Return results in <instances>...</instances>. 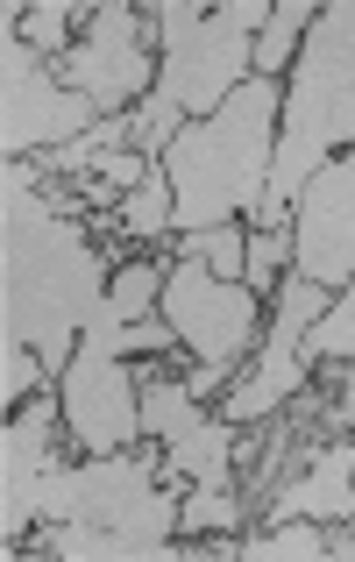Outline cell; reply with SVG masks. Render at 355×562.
Returning a JSON list of instances; mask_svg holds the SVG:
<instances>
[{
    "instance_id": "cell-18",
    "label": "cell",
    "mask_w": 355,
    "mask_h": 562,
    "mask_svg": "<svg viewBox=\"0 0 355 562\" xmlns=\"http://www.w3.org/2000/svg\"><path fill=\"white\" fill-rule=\"evenodd\" d=\"M122 228H128V235H142V243L171 235V179H164V165H150V179H142L136 192H128V206H122Z\"/></svg>"
},
{
    "instance_id": "cell-23",
    "label": "cell",
    "mask_w": 355,
    "mask_h": 562,
    "mask_svg": "<svg viewBox=\"0 0 355 562\" xmlns=\"http://www.w3.org/2000/svg\"><path fill=\"white\" fill-rule=\"evenodd\" d=\"M348 406H355V378H348Z\"/></svg>"
},
{
    "instance_id": "cell-9",
    "label": "cell",
    "mask_w": 355,
    "mask_h": 562,
    "mask_svg": "<svg viewBox=\"0 0 355 562\" xmlns=\"http://www.w3.org/2000/svg\"><path fill=\"white\" fill-rule=\"evenodd\" d=\"M57 79H65L79 100H93L100 122H114L136 93H157V57L142 50V22L122 8V0L93 8L85 43H71V50L57 57Z\"/></svg>"
},
{
    "instance_id": "cell-13",
    "label": "cell",
    "mask_w": 355,
    "mask_h": 562,
    "mask_svg": "<svg viewBox=\"0 0 355 562\" xmlns=\"http://www.w3.org/2000/svg\"><path fill=\"white\" fill-rule=\"evenodd\" d=\"M228 456H234V420H199V427H185V435L164 441V463L192 484H234Z\"/></svg>"
},
{
    "instance_id": "cell-15",
    "label": "cell",
    "mask_w": 355,
    "mask_h": 562,
    "mask_svg": "<svg viewBox=\"0 0 355 562\" xmlns=\"http://www.w3.org/2000/svg\"><path fill=\"white\" fill-rule=\"evenodd\" d=\"M313 22H320L313 0H277L271 22H263V36H256V71H263V79H277V71L299 57V36H306Z\"/></svg>"
},
{
    "instance_id": "cell-10",
    "label": "cell",
    "mask_w": 355,
    "mask_h": 562,
    "mask_svg": "<svg viewBox=\"0 0 355 562\" xmlns=\"http://www.w3.org/2000/svg\"><path fill=\"white\" fill-rule=\"evenodd\" d=\"M291 271L328 292L355 285V143L334 150L291 206Z\"/></svg>"
},
{
    "instance_id": "cell-5",
    "label": "cell",
    "mask_w": 355,
    "mask_h": 562,
    "mask_svg": "<svg viewBox=\"0 0 355 562\" xmlns=\"http://www.w3.org/2000/svg\"><path fill=\"white\" fill-rule=\"evenodd\" d=\"M171 484H178L171 463H157V456H128V449L93 456V463H50L43 498H36V520L171 541L178 535V506H185Z\"/></svg>"
},
{
    "instance_id": "cell-20",
    "label": "cell",
    "mask_w": 355,
    "mask_h": 562,
    "mask_svg": "<svg viewBox=\"0 0 355 562\" xmlns=\"http://www.w3.org/2000/svg\"><path fill=\"white\" fill-rule=\"evenodd\" d=\"M306 349H313V363L320 357H355V285L334 292V306L306 328Z\"/></svg>"
},
{
    "instance_id": "cell-16",
    "label": "cell",
    "mask_w": 355,
    "mask_h": 562,
    "mask_svg": "<svg viewBox=\"0 0 355 562\" xmlns=\"http://www.w3.org/2000/svg\"><path fill=\"white\" fill-rule=\"evenodd\" d=\"M228 527H242V498H234V484H192L185 506H178V535H228Z\"/></svg>"
},
{
    "instance_id": "cell-3",
    "label": "cell",
    "mask_w": 355,
    "mask_h": 562,
    "mask_svg": "<svg viewBox=\"0 0 355 562\" xmlns=\"http://www.w3.org/2000/svg\"><path fill=\"white\" fill-rule=\"evenodd\" d=\"M271 22V0H228V8H192V0H164L157 8V93L142 100L136 136L142 150L164 157L171 136L185 122H206L220 114V100L234 93L242 79H256V36Z\"/></svg>"
},
{
    "instance_id": "cell-8",
    "label": "cell",
    "mask_w": 355,
    "mask_h": 562,
    "mask_svg": "<svg viewBox=\"0 0 355 562\" xmlns=\"http://www.w3.org/2000/svg\"><path fill=\"white\" fill-rule=\"evenodd\" d=\"M328 306H334V292H328V285H313V278H299V271L277 285V314H271V335H263V357H256V371H249V378L228 392L220 420L249 427V420H263V413H277L285 398H299L306 371H313L306 328H313Z\"/></svg>"
},
{
    "instance_id": "cell-6",
    "label": "cell",
    "mask_w": 355,
    "mask_h": 562,
    "mask_svg": "<svg viewBox=\"0 0 355 562\" xmlns=\"http://www.w3.org/2000/svg\"><path fill=\"white\" fill-rule=\"evenodd\" d=\"M157 314L178 328V342L199 357V378H192V398H206L220 378L234 371V363L249 357L263 328V300L256 285H234V278H214L199 257H178L164 271V300H157Z\"/></svg>"
},
{
    "instance_id": "cell-14",
    "label": "cell",
    "mask_w": 355,
    "mask_h": 562,
    "mask_svg": "<svg viewBox=\"0 0 355 562\" xmlns=\"http://www.w3.org/2000/svg\"><path fill=\"white\" fill-rule=\"evenodd\" d=\"M79 14H93V8H79V0H43V8H8V14H0V29H14L36 57H50V65H57V57L71 50L65 36H71Z\"/></svg>"
},
{
    "instance_id": "cell-12",
    "label": "cell",
    "mask_w": 355,
    "mask_h": 562,
    "mask_svg": "<svg viewBox=\"0 0 355 562\" xmlns=\"http://www.w3.org/2000/svg\"><path fill=\"white\" fill-rule=\"evenodd\" d=\"M271 520H355V449H320L313 477H299L285 498H277Z\"/></svg>"
},
{
    "instance_id": "cell-19",
    "label": "cell",
    "mask_w": 355,
    "mask_h": 562,
    "mask_svg": "<svg viewBox=\"0 0 355 562\" xmlns=\"http://www.w3.org/2000/svg\"><path fill=\"white\" fill-rule=\"evenodd\" d=\"M242 555L249 562H328L334 555V535H320V527H306V520H291L285 535H263V541H242Z\"/></svg>"
},
{
    "instance_id": "cell-1",
    "label": "cell",
    "mask_w": 355,
    "mask_h": 562,
    "mask_svg": "<svg viewBox=\"0 0 355 562\" xmlns=\"http://www.w3.org/2000/svg\"><path fill=\"white\" fill-rule=\"evenodd\" d=\"M107 285L114 271L79 228H65L57 206H43L36 171H0V342H28L57 384Z\"/></svg>"
},
{
    "instance_id": "cell-4",
    "label": "cell",
    "mask_w": 355,
    "mask_h": 562,
    "mask_svg": "<svg viewBox=\"0 0 355 562\" xmlns=\"http://www.w3.org/2000/svg\"><path fill=\"white\" fill-rule=\"evenodd\" d=\"M348 143H355V0H334L306 29L299 65H291L277 165H271V192H263L256 228H291V206H299L306 179Z\"/></svg>"
},
{
    "instance_id": "cell-2",
    "label": "cell",
    "mask_w": 355,
    "mask_h": 562,
    "mask_svg": "<svg viewBox=\"0 0 355 562\" xmlns=\"http://www.w3.org/2000/svg\"><path fill=\"white\" fill-rule=\"evenodd\" d=\"M277 128H285V86L263 79V71L234 86L220 100V114L178 128L171 150L157 157L171 179V235H199V228H220V221L263 214Z\"/></svg>"
},
{
    "instance_id": "cell-7",
    "label": "cell",
    "mask_w": 355,
    "mask_h": 562,
    "mask_svg": "<svg viewBox=\"0 0 355 562\" xmlns=\"http://www.w3.org/2000/svg\"><path fill=\"white\" fill-rule=\"evenodd\" d=\"M93 122H100L93 100L71 93L50 57H36L14 29H0V150H8V165L28 150L79 143Z\"/></svg>"
},
{
    "instance_id": "cell-22",
    "label": "cell",
    "mask_w": 355,
    "mask_h": 562,
    "mask_svg": "<svg viewBox=\"0 0 355 562\" xmlns=\"http://www.w3.org/2000/svg\"><path fill=\"white\" fill-rule=\"evenodd\" d=\"M277 263H291V228H256V235H249V271H242V285H263Z\"/></svg>"
},
{
    "instance_id": "cell-21",
    "label": "cell",
    "mask_w": 355,
    "mask_h": 562,
    "mask_svg": "<svg viewBox=\"0 0 355 562\" xmlns=\"http://www.w3.org/2000/svg\"><path fill=\"white\" fill-rule=\"evenodd\" d=\"M43 384H50V371H43V357L28 342H0V398H8V413H14V398H36Z\"/></svg>"
},
{
    "instance_id": "cell-11",
    "label": "cell",
    "mask_w": 355,
    "mask_h": 562,
    "mask_svg": "<svg viewBox=\"0 0 355 562\" xmlns=\"http://www.w3.org/2000/svg\"><path fill=\"white\" fill-rule=\"evenodd\" d=\"M65 420V398L43 384L22 413H8V435H0V555L14 562L22 549V527L36 520V498H43V477H50V435Z\"/></svg>"
},
{
    "instance_id": "cell-17",
    "label": "cell",
    "mask_w": 355,
    "mask_h": 562,
    "mask_svg": "<svg viewBox=\"0 0 355 562\" xmlns=\"http://www.w3.org/2000/svg\"><path fill=\"white\" fill-rule=\"evenodd\" d=\"M178 257H199L214 278H234V285H242V271H249V243H242V228H234V221L199 228V235H178Z\"/></svg>"
}]
</instances>
